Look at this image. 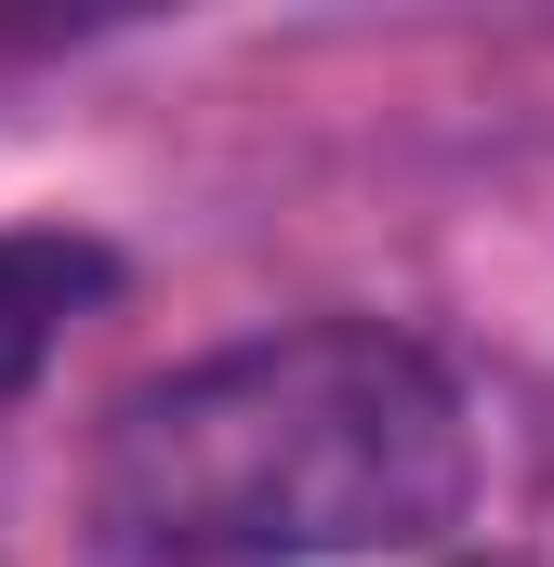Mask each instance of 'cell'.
Instances as JSON below:
<instances>
[{"mask_svg":"<svg viewBox=\"0 0 554 567\" xmlns=\"http://www.w3.org/2000/svg\"><path fill=\"white\" fill-rule=\"evenodd\" d=\"M475 515V410L383 317H304L133 383L93 435V528L133 567H343Z\"/></svg>","mask_w":554,"mask_h":567,"instance_id":"cell-1","label":"cell"},{"mask_svg":"<svg viewBox=\"0 0 554 567\" xmlns=\"http://www.w3.org/2000/svg\"><path fill=\"white\" fill-rule=\"evenodd\" d=\"M120 290V251L80 225H0V410L53 370V343Z\"/></svg>","mask_w":554,"mask_h":567,"instance_id":"cell-2","label":"cell"}]
</instances>
